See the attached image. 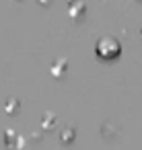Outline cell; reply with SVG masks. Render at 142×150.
Listing matches in <instances>:
<instances>
[{"label":"cell","instance_id":"obj_1","mask_svg":"<svg viewBox=\"0 0 142 150\" xmlns=\"http://www.w3.org/2000/svg\"><path fill=\"white\" fill-rule=\"evenodd\" d=\"M119 50H121L119 41L115 37H111V35H105V37H101L97 41V54L101 58H115L119 54Z\"/></svg>","mask_w":142,"mask_h":150},{"label":"cell","instance_id":"obj_2","mask_svg":"<svg viewBox=\"0 0 142 150\" xmlns=\"http://www.w3.org/2000/svg\"><path fill=\"white\" fill-rule=\"evenodd\" d=\"M84 11H87V4H84V2H72V4H70V17H72V19L82 17Z\"/></svg>","mask_w":142,"mask_h":150},{"label":"cell","instance_id":"obj_3","mask_svg":"<svg viewBox=\"0 0 142 150\" xmlns=\"http://www.w3.org/2000/svg\"><path fill=\"white\" fill-rule=\"evenodd\" d=\"M68 70V62L62 58V60H56V64H54V68H52V74L54 76H60V74H64Z\"/></svg>","mask_w":142,"mask_h":150},{"label":"cell","instance_id":"obj_4","mask_svg":"<svg viewBox=\"0 0 142 150\" xmlns=\"http://www.w3.org/2000/svg\"><path fill=\"white\" fill-rule=\"evenodd\" d=\"M74 138H76V129H74L72 125H68V127H64V129H62V142L70 144Z\"/></svg>","mask_w":142,"mask_h":150},{"label":"cell","instance_id":"obj_5","mask_svg":"<svg viewBox=\"0 0 142 150\" xmlns=\"http://www.w3.org/2000/svg\"><path fill=\"white\" fill-rule=\"evenodd\" d=\"M54 123H56L54 115H52V113H48V117H43V125H45V127H52Z\"/></svg>","mask_w":142,"mask_h":150},{"label":"cell","instance_id":"obj_6","mask_svg":"<svg viewBox=\"0 0 142 150\" xmlns=\"http://www.w3.org/2000/svg\"><path fill=\"white\" fill-rule=\"evenodd\" d=\"M140 35H142V33H140Z\"/></svg>","mask_w":142,"mask_h":150}]
</instances>
